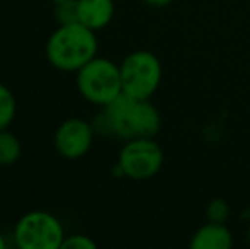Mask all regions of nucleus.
Wrapping results in <instances>:
<instances>
[{
  "instance_id": "obj_1",
  "label": "nucleus",
  "mask_w": 250,
  "mask_h": 249,
  "mask_svg": "<svg viewBox=\"0 0 250 249\" xmlns=\"http://www.w3.org/2000/svg\"><path fill=\"white\" fill-rule=\"evenodd\" d=\"M92 125L97 135L116 136L126 142L131 138H155L160 132L162 118L150 99H136L123 92L102 108Z\"/></svg>"
},
{
  "instance_id": "obj_2",
  "label": "nucleus",
  "mask_w": 250,
  "mask_h": 249,
  "mask_svg": "<svg viewBox=\"0 0 250 249\" xmlns=\"http://www.w3.org/2000/svg\"><path fill=\"white\" fill-rule=\"evenodd\" d=\"M99 40L96 31L80 23L58 24L44 46V57L60 72H79L97 57Z\"/></svg>"
},
{
  "instance_id": "obj_3",
  "label": "nucleus",
  "mask_w": 250,
  "mask_h": 249,
  "mask_svg": "<svg viewBox=\"0 0 250 249\" xmlns=\"http://www.w3.org/2000/svg\"><path fill=\"white\" fill-rule=\"evenodd\" d=\"M75 73L79 94L94 106L104 108L123 94L121 68L111 58L97 55Z\"/></svg>"
},
{
  "instance_id": "obj_4",
  "label": "nucleus",
  "mask_w": 250,
  "mask_h": 249,
  "mask_svg": "<svg viewBox=\"0 0 250 249\" xmlns=\"http://www.w3.org/2000/svg\"><path fill=\"white\" fill-rule=\"evenodd\" d=\"M65 237L62 220L46 210L24 213L12 229V243L17 249H62Z\"/></svg>"
},
{
  "instance_id": "obj_5",
  "label": "nucleus",
  "mask_w": 250,
  "mask_h": 249,
  "mask_svg": "<svg viewBox=\"0 0 250 249\" xmlns=\"http://www.w3.org/2000/svg\"><path fill=\"white\" fill-rule=\"evenodd\" d=\"M123 92L136 99H151L162 82V63L151 51L136 50L119 63Z\"/></svg>"
},
{
  "instance_id": "obj_6",
  "label": "nucleus",
  "mask_w": 250,
  "mask_h": 249,
  "mask_svg": "<svg viewBox=\"0 0 250 249\" xmlns=\"http://www.w3.org/2000/svg\"><path fill=\"white\" fill-rule=\"evenodd\" d=\"M123 178L133 181H145L158 174L164 166V150L153 138L126 140L118 156Z\"/></svg>"
},
{
  "instance_id": "obj_7",
  "label": "nucleus",
  "mask_w": 250,
  "mask_h": 249,
  "mask_svg": "<svg viewBox=\"0 0 250 249\" xmlns=\"http://www.w3.org/2000/svg\"><path fill=\"white\" fill-rule=\"evenodd\" d=\"M96 135L97 133L92 121H87L83 118H66L55 130L53 145L60 157L77 160L90 152Z\"/></svg>"
},
{
  "instance_id": "obj_8",
  "label": "nucleus",
  "mask_w": 250,
  "mask_h": 249,
  "mask_svg": "<svg viewBox=\"0 0 250 249\" xmlns=\"http://www.w3.org/2000/svg\"><path fill=\"white\" fill-rule=\"evenodd\" d=\"M77 23L92 31H101L111 24L116 7L114 0H75Z\"/></svg>"
},
{
  "instance_id": "obj_9",
  "label": "nucleus",
  "mask_w": 250,
  "mask_h": 249,
  "mask_svg": "<svg viewBox=\"0 0 250 249\" xmlns=\"http://www.w3.org/2000/svg\"><path fill=\"white\" fill-rule=\"evenodd\" d=\"M189 246L192 249H230L233 246V236L225 224L208 220L194 232Z\"/></svg>"
},
{
  "instance_id": "obj_10",
  "label": "nucleus",
  "mask_w": 250,
  "mask_h": 249,
  "mask_svg": "<svg viewBox=\"0 0 250 249\" xmlns=\"http://www.w3.org/2000/svg\"><path fill=\"white\" fill-rule=\"evenodd\" d=\"M22 156V143L19 136L9 128L0 130V167L16 164Z\"/></svg>"
},
{
  "instance_id": "obj_11",
  "label": "nucleus",
  "mask_w": 250,
  "mask_h": 249,
  "mask_svg": "<svg viewBox=\"0 0 250 249\" xmlns=\"http://www.w3.org/2000/svg\"><path fill=\"white\" fill-rule=\"evenodd\" d=\"M17 114V99L9 86L0 82V130L10 128Z\"/></svg>"
},
{
  "instance_id": "obj_12",
  "label": "nucleus",
  "mask_w": 250,
  "mask_h": 249,
  "mask_svg": "<svg viewBox=\"0 0 250 249\" xmlns=\"http://www.w3.org/2000/svg\"><path fill=\"white\" fill-rule=\"evenodd\" d=\"M206 217L209 222H218L225 224L230 217V206L225 200L216 198L213 202H209V205L206 206Z\"/></svg>"
},
{
  "instance_id": "obj_13",
  "label": "nucleus",
  "mask_w": 250,
  "mask_h": 249,
  "mask_svg": "<svg viewBox=\"0 0 250 249\" xmlns=\"http://www.w3.org/2000/svg\"><path fill=\"white\" fill-rule=\"evenodd\" d=\"M97 244L92 237L85 234H72L66 236L62 244V249H96Z\"/></svg>"
},
{
  "instance_id": "obj_14",
  "label": "nucleus",
  "mask_w": 250,
  "mask_h": 249,
  "mask_svg": "<svg viewBox=\"0 0 250 249\" xmlns=\"http://www.w3.org/2000/svg\"><path fill=\"white\" fill-rule=\"evenodd\" d=\"M55 17L58 21V24H68V23H77V5L75 0L73 2H65L55 5Z\"/></svg>"
},
{
  "instance_id": "obj_15",
  "label": "nucleus",
  "mask_w": 250,
  "mask_h": 249,
  "mask_svg": "<svg viewBox=\"0 0 250 249\" xmlns=\"http://www.w3.org/2000/svg\"><path fill=\"white\" fill-rule=\"evenodd\" d=\"M143 2L151 7H167L168 3H172V0H143Z\"/></svg>"
},
{
  "instance_id": "obj_16",
  "label": "nucleus",
  "mask_w": 250,
  "mask_h": 249,
  "mask_svg": "<svg viewBox=\"0 0 250 249\" xmlns=\"http://www.w3.org/2000/svg\"><path fill=\"white\" fill-rule=\"evenodd\" d=\"M7 248H9V241L5 239L3 234H0V249H7Z\"/></svg>"
},
{
  "instance_id": "obj_17",
  "label": "nucleus",
  "mask_w": 250,
  "mask_h": 249,
  "mask_svg": "<svg viewBox=\"0 0 250 249\" xmlns=\"http://www.w3.org/2000/svg\"><path fill=\"white\" fill-rule=\"evenodd\" d=\"M53 5H60V3H65V2H73V0H50Z\"/></svg>"
}]
</instances>
